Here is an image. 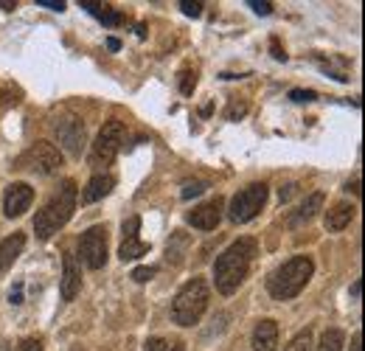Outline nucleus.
Masks as SVG:
<instances>
[{
  "label": "nucleus",
  "mask_w": 365,
  "mask_h": 351,
  "mask_svg": "<svg viewBox=\"0 0 365 351\" xmlns=\"http://www.w3.org/2000/svg\"><path fill=\"white\" fill-rule=\"evenodd\" d=\"M79 253L91 270H101L107 264V225H93L82 233Z\"/></svg>",
  "instance_id": "6e6552de"
},
{
  "label": "nucleus",
  "mask_w": 365,
  "mask_h": 351,
  "mask_svg": "<svg viewBox=\"0 0 365 351\" xmlns=\"http://www.w3.org/2000/svg\"><path fill=\"white\" fill-rule=\"evenodd\" d=\"M205 307H208V284H205V278H191L175 295L172 317L180 326H194V323H200Z\"/></svg>",
  "instance_id": "20e7f679"
},
{
  "label": "nucleus",
  "mask_w": 365,
  "mask_h": 351,
  "mask_svg": "<svg viewBox=\"0 0 365 351\" xmlns=\"http://www.w3.org/2000/svg\"><path fill=\"white\" fill-rule=\"evenodd\" d=\"M9 301L17 307V304H23V281H17L14 287H11V295H9Z\"/></svg>",
  "instance_id": "c85d7f7f"
},
{
  "label": "nucleus",
  "mask_w": 365,
  "mask_h": 351,
  "mask_svg": "<svg viewBox=\"0 0 365 351\" xmlns=\"http://www.w3.org/2000/svg\"><path fill=\"white\" fill-rule=\"evenodd\" d=\"M180 9L188 14V17H200L202 14V3H191V0H182Z\"/></svg>",
  "instance_id": "bb28decb"
},
{
  "label": "nucleus",
  "mask_w": 365,
  "mask_h": 351,
  "mask_svg": "<svg viewBox=\"0 0 365 351\" xmlns=\"http://www.w3.org/2000/svg\"><path fill=\"white\" fill-rule=\"evenodd\" d=\"M53 132L59 138V143L73 155L79 158L82 155V143H85V124L76 118V116H62L53 121Z\"/></svg>",
  "instance_id": "1a4fd4ad"
},
{
  "label": "nucleus",
  "mask_w": 365,
  "mask_h": 351,
  "mask_svg": "<svg viewBox=\"0 0 365 351\" xmlns=\"http://www.w3.org/2000/svg\"><path fill=\"white\" fill-rule=\"evenodd\" d=\"M194 85H197V71L182 68L180 71V90L185 93V96H191V93H194Z\"/></svg>",
  "instance_id": "4be33fe9"
},
{
  "label": "nucleus",
  "mask_w": 365,
  "mask_h": 351,
  "mask_svg": "<svg viewBox=\"0 0 365 351\" xmlns=\"http://www.w3.org/2000/svg\"><path fill=\"white\" fill-rule=\"evenodd\" d=\"M256 256V242L253 239H236L228 250H222L214 262V284L222 295H233L242 281L250 273V264Z\"/></svg>",
  "instance_id": "f257e3e1"
},
{
  "label": "nucleus",
  "mask_w": 365,
  "mask_h": 351,
  "mask_svg": "<svg viewBox=\"0 0 365 351\" xmlns=\"http://www.w3.org/2000/svg\"><path fill=\"white\" fill-rule=\"evenodd\" d=\"M320 208H323V194H312V197H307V203H301V205L289 214L287 225H289V228H298V225H304V222L312 220Z\"/></svg>",
  "instance_id": "dca6fc26"
},
{
  "label": "nucleus",
  "mask_w": 365,
  "mask_h": 351,
  "mask_svg": "<svg viewBox=\"0 0 365 351\" xmlns=\"http://www.w3.org/2000/svg\"><path fill=\"white\" fill-rule=\"evenodd\" d=\"M245 113H247V104H245V101H233L228 107V113H225V118H228V121H236V118H242Z\"/></svg>",
  "instance_id": "b1692460"
},
{
  "label": "nucleus",
  "mask_w": 365,
  "mask_h": 351,
  "mask_svg": "<svg viewBox=\"0 0 365 351\" xmlns=\"http://www.w3.org/2000/svg\"><path fill=\"white\" fill-rule=\"evenodd\" d=\"M37 3L51 9V11H65V3H62V0H59V3H56V0H37Z\"/></svg>",
  "instance_id": "2f4dec72"
},
{
  "label": "nucleus",
  "mask_w": 365,
  "mask_h": 351,
  "mask_svg": "<svg viewBox=\"0 0 365 351\" xmlns=\"http://www.w3.org/2000/svg\"><path fill=\"white\" fill-rule=\"evenodd\" d=\"M23 248H26V236L23 233H11L9 239L0 242V273H6L14 264V259L23 253Z\"/></svg>",
  "instance_id": "2eb2a0df"
},
{
  "label": "nucleus",
  "mask_w": 365,
  "mask_h": 351,
  "mask_svg": "<svg viewBox=\"0 0 365 351\" xmlns=\"http://www.w3.org/2000/svg\"><path fill=\"white\" fill-rule=\"evenodd\" d=\"M278 346V326L275 320H259L253 329V349L256 351H275Z\"/></svg>",
  "instance_id": "4468645a"
},
{
  "label": "nucleus",
  "mask_w": 365,
  "mask_h": 351,
  "mask_svg": "<svg viewBox=\"0 0 365 351\" xmlns=\"http://www.w3.org/2000/svg\"><path fill=\"white\" fill-rule=\"evenodd\" d=\"M351 351H363V335H360V332H357L354 340H351Z\"/></svg>",
  "instance_id": "72a5a7b5"
},
{
  "label": "nucleus",
  "mask_w": 365,
  "mask_h": 351,
  "mask_svg": "<svg viewBox=\"0 0 365 351\" xmlns=\"http://www.w3.org/2000/svg\"><path fill=\"white\" fill-rule=\"evenodd\" d=\"M107 48H110V51H118V48H121V43H118L115 37H110V40H107Z\"/></svg>",
  "instance_id": "c9c22d12"
},
{
  "label": "nucleus",
  "mask_w": 365,
  "mask_h": 351,
  "mask_svg": "<svg viewBox=\"0 0 365 351\" xmlns=\"http://www.w3.org/2000/svg\"><path fill=\"white\" fill-rule=\"evenodd\" d=\"M62 166V152L51 141H37L29 152H23L14 163L20 172H34V175H53Z\"/></svg>",
  "instance_id": "423d86ee"
},
{
  "label": "nucleus",
  "mask_w": 365,
  "mask_h": 351,
  "mask_svg": "<svg viewBox=\"0 0 365 351\" xmlns=\"http://www.w3.org/2000/svg\"><path fill=\"white\" fill-rule=\"evenodd\" d=\"M155 273H158L155 267H135V270H133V278H135L138 284H143V281H149Z\"/></svg>",
  "instance_id": "393cba45"
},
{
  "label": "nucleus",
  "mask_w": 365,
  "mask_h": 351,
  "mask_svg": "<svg viewBox=\"0 0 365 351\" xmlns=\"http://www.w3.org/2000/svg\"><path fill=\"white\" fill-rule=\"evenodd\" d=\"M113 185H115V180L110 175H96L85 185V191H82V203H96V200H101V197H107L110 191H113Z\"/></svg>",
  "instance_id": "a211bd4d"
},
{
  "label": "nucleus",
  "mask_w": 365,
  "mask_h": 351,
  "mask_svg": "<svg viewBox=\"0 0 365 351\" xmlns=\"http://www.w3.org/2000/svg\"><path fill=\"white\" fill-rule=\"evenodd\" d=\"M205 191V183H185L182 185V200H191V197H197V194H202Z\"/></svg>",
  "instance_id": "5701e85b"
},
{
  "label": "nucleus",
  "mask_w": 365,
  "mask_h": 351,
  "mask_svg": "<svg viewBox=\"0 0 365 351\" xmlns=\"http://www.w3.org/2000/svg\"><path fill=\"white\" fill-rule=\"evenodd\" d=\"M20 351H43V340L40 337H26Z\"/></svg>",
  "instance_id": "cd10ccee"
},
{
  "label": "nucleus",
  "mask_w": 365,
  "mask_h": 351,
  "mask_svg": "<svg viewBox=\"0 0 365 351\" xmlns=\"http://www.w3.org/2000/svg\"><path fill=\"white\" fill-rule=\"evenodd\" d=\"M82 9H88V11L96 14V17H101V11H104V6H101V3H82Z\"/></svg>",
  "instance_id": "473e14b6"
},
{
  "label": "nucleus",
  "mask_w": 365,
  "mask_h": 351,
  "mask_svg": "<svg viewBox=\"0 0 365 351\" xmlns=\"http://www.w3.org/2000/svg\"><path fill=\"white\" fill-rule=\"evenodd\" d=\"M82 290V270L76 264L73 253H65V273H62V298L65 301H73Z\"/></svg>",
  "instance_id": "ddd939ff"
},
{
  "label": "nucleus",
  "mask_w": 365,
  "mask_h": 351,
  "mask_svg": "<svg viewBox=\"0 0 365 351\" xmlns=\"http://www.w3.org/2000/svg\"><path fill=\"white\" fill-rule=\"evenodd\" d=\"M124 124L118 121V118H113V121H107L98 135H96V141H93V149H91V166L96 169H104V166H110L113 161H115V155L121 152V143H124Z\"/></svg>",
  "instance_id": "39448f33"
},
{
  "label": "nucleus",
  "mask_w": 365,
  "mask_h": 351,
  "mask_svg": "<svg viewBox=\"0 0 365 351\" xmlns=\"http://www.w3.org/2000/svg\"><path fill=\"white\" fill-rule=\"evenodd\" d=\"M250 9L256 14H270L273 11V3H259V0H250Z\"/></svg>",
  "instance_id": "c756f323"
},
{
  "label": "nucleus",
  "mask_w": 365,
  "mask_h": 351,
  "mask_svg": "<svg viewBox=\"0 0 365 351\" xmlns=\"http://www.w3.org/2000/svg\"><path fill=\"white\" fill-rule=\"evenodd\" d=\"M146 351H185V349H182V340H178V337H152L146 343Z\"/></svg>",
  "instance_id": "aec40b11"
},
{
  "label": "nucleus",
  "mask_w": 365,
  "mask_h": 351,
  "mask_svg": "<svg viewBox=\"0 0 365 351\" xmlns=\"http://www.w3.org/2000/svg\"><path fill=\"white\" fill-rule=\"evenodd\" d=\"M73 211H76V183L65 180L59 185V191L48 200L46 205L37 211V217H34L37 239H51L59 228L68 225V220L73 217Z\"/></svg>",
  "instance_id": "f03ea898"
},
{
  "label": "nucleus",
  "mask_w": 365,
  "mask_h": 351,
  "mask_svg": "<svg viewBox=\"0 0 365 351\" xmlns=\"http://www.w3.org/2000/svg\"><path fill=\"white\" fill-rule=\"evenodd\" d=\"M289 98H292V101H315L318 93H315V90H292Z\"/></svg>",
  "instance_id": "a878e982"
},
{
  "label": "nucleus",
  "mask_w": 365,
  "mask_h": 351,
  "mask_svg": "<svg viewBox=\"0 0 365 351\" xmlns=\"http://www.w3.org/2000/svg\"><path fill=\"white\" fill-rule=\"evenodd\" d=\"M0 9H6V11H11V9H14V3H11V0H0Z\"/></svg>",
  "instance_id": "4c0bfd02"
},
{
  "label": "nucleus",
  "mask_w": 365,
  "mask_h": 351,
  "mask_svg": "<svg viewBox=\"0 0 365 351\" xmlns=\"http://www.w3.org/2000/svg\"><path fill=\"white\" fill-rule=\"evenodd\" d=\"M270 51H273V56L278 59V62H284V59H287V54H284V48H281L278 40H270Z\"/></svg>",
  "instance_id": "7c9ffc66"
},
{
  "label": "nucleus",
  "mask_w": 365,
  "mask_h": 351,
  "mask_svg": "<svg viewBox=\"0 0 365 351\" xmlns=\"http://www.w3.org/2000/svg\"><path fill=\"white\" fill-rule=\"evenodd\" d=\"M267 203V185L264 183H253L247 188H242L233 200H230L228 217L233 222H250Z\"/></svg>",
  "instance_id": "0eeeda50"
},
{
  "label": "nucleus",
  "mask_w": 365,
  "mask_h": 351,
  "mask_svg": "<svg viewBox=\"0 0 365 351\" xmlns=\"http://www.w3.org/2000/svg\"><path fill=\"white\" fill-rule=\"evenodd\" d=\"M354 205L351 203H337L329 214H326V228L329 230H346L349 225H351V220H354Z\"/></svg>",
  "instance_id": "f3484780"
},
{
  "label": "nucleus",
  "mask_w": 365,
  "mask_h": 351,
  "mask_svg": "<svg viewBox=\"0 0 365 351\" xmlns=\"http://www.w3.org/2000/svg\"><path fill=\"white\" fill-rule=\"evenodd\" d=\"M138 233H140V217H130L124 222V242H121V250H118V256L124 262H133V259H140V256L149 253V245L140 242Z\"/></svg>",
  "instance_id": "9b49d317"
},
{
  "label": "nucleus",
  "mask_w": 365,
  "mask_h": 351,
  "mask_svg": "<svg viewBox=\"0 0 365 351\" xmlns=\"http://www.w3.org/2000/svg\"><path fill=\"white\" fill-rule=\"evenodd\" d=\"M220 220H222V197H217V200H211V203H205L188 214V225H194L200 230H214Z\"/></svg>",
  "instance_id": "f8f14e48"
},
{
  "label": "nucleus",
  "mask_w": 365,
  "mask_h": 351,
  "mask_svg": "<svg viewBox=\"0 0 365 351\" xmlns=\"http://www.w3.org/2000/svg\"><path fill=\"white\" fill-rule=\"evenodd\" d=\"M349 191H354V194H360V177H357L354 183H349Z\"/></svg>",
  "instance_id": "e433bc0d"
},
{
  "label": "nucleus",
  "mask_w": 365,
  "mask_h": 351,
  "mask_svg": "<svg viewBox=\"0 0 365 351\" xmlns=\"http://www.w3.org/2000/svg\"><path fill=\"white\" fill-rule=\"evenodd\" d=\"M351 295H354V298H360V295H363V281H354V287H351Z\"/></svg>",
  "instance_id": "f704fd0d"
},
{
  "label": "nucleus",
  "mask_w": 365,
  "mask_h": 351,
  "mask_svg": "<svg viewBox=\"0 0 365 351\" xmlns=\"http://www.w3.org/2000/svg\"><path fill=\"white\" fill-rule=\"evenodd\" d=\"M284 351H312V332H309V329L298 332V335L287 343V349Z\"/></svg>",
  "instance_id": "412c9836"
},
{
  "label": "nucleus",
  "mask_w": 365,
  "mask_h": 351,
  "mask_svg": "<svg viewBox=\"0 0 365 351\" xmlns=\"http://www.w3.org/2000/svg\"><path fill=\"white\" fill-rule=\"evenodd\" d=\"M312 273H315V264H312L309 256H292L289 262H284L273 275H270V284H267V287H270V295H273L275 301H289V298H295V295L309 284Z\"/></svg>",
  "instance_id": "7ed1b4c3"
},
{
  "label": "nucleus",
  "mask_w": 365,
  "mask_h": 351,
  "mask_svg": "<svg viewBox=\"0 0 365 351\" xmlns=\"http://www.w3.org/2000/svg\"><path fill=\"white\" fill-rule=\"evenodd\" d=\"M0 351H9V346H0Z\"/></svg>",
  "instance_id": "58836bf2"
},
{
  "label": "nucleus",
  "mask_w": 365,
  "mask_h": 351,
  "mask_svg": "<svg viewBox=\"0 0 365 351\" xmlns=\"http://www.w3.org/2000/svg\"><path fill=\"white\" fill-rule=\"evenodd\" d=\"M31 200H34V188L29 183H11L3 197V214L14 220L31 208Z\"/></svg>",
  "instance_id": "9d476101"
},
{
  "label": "nucleus",
  "mask_w": 365,
  "mask_h": 351,
  "mask_svg": "<svg viewBox=\"0 0 365 351\" xmlns=\"http://www.w3.org/2000/svg\"><path fill=\"white\" fill-rule=\"evenodd\" d=\"M343 343H346V337H343L340 329H326L323 337H320L318 351H343Z\"/></svg>",
  "instance_id": "6ab92c4d"
}]
</instances>
